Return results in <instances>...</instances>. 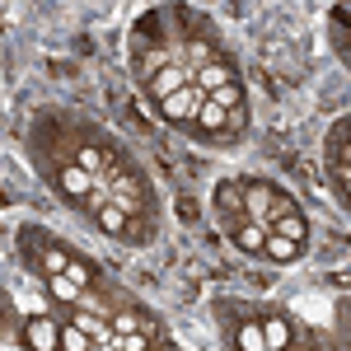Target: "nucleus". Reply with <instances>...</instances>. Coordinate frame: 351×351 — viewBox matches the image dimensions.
<instances>
[{"label":"nucleus","instance_id":"obj_13","mask_svg":"<svg viewBox=\"0 0 351 351\" xmlns=\"http://www.w3.org/2000/svg\"><path fill=\"white\" fill-rule=\"evenodd\" d=\"M75 164H80L84 173H89V178H94V188H99V178H104V169H108V160H104V155H99V150H94V145H84L80 155H75Z\"/></svg>","mask_w":351,"mask_h":351},{"label":"nucleus","instance_id":"obj_14","mask_svg":"<svg viewBox=\"0 0 351 351\" xmlns=\"http://www.w3.org/2000/svg\"><path fill=\"white\" fill-rule=\"evenodd\" d=\"M192 122H197L202 132H220V127H225V108H216V104L206 99V104L197 108V117H192Z\"/></svg>","mask_w":351,"mask_h":351},{"label":"nucleus","instance_id":"obj_16","mask_svg":"<svg viewBox=\"0 0 351 351\" xmlns=\"http://www.w3.org/2000/svg\"><path fill=\"white\" fill-rule=\"evenodd\" d=\"M239 351H267V342H263V328H258V324H243V328H239Z\"/></svg>","mask_w":351,"mask_h":351},{"label":"nucleus","instance_id":"obj_20","mask_svg":"<svg viewBox=\"0 0 351 351\" xmlns=\"http://www.w3.org/2000/svg\"><path fill=\"white\" fill-rule=\"evenodd\" d=\"M61 351H89V337H84L80 328H61Z\"/></svg>","mask_w":351,"mask_h":351},{"label":"nucleus","instance_id":"obj_3","mask_svg":"<svg viewBox=\"0 0 351 351\" xmlns=\"http://www.w3.org/2000/svg\"><path fill=\"white\" fill-rule=\"evenodd\" d=\"M24 347L28 351H61V328L52 324V319H28L24 324Z\"/></svg>","mask_w":351,"mask_h":351},{"label":"nucleus","instance_id":"obj_22","mask_svg":"<svg viewBox=\"0 0 351 351\" xmlns=\"http://www.w3.org/2000/svg\"><path fill=\"white\" fill-rule=\"evenodd\" d=\"M291 211H295V202H291L286 192H276V197H271V216H267V225H271V220H281V216H291Z\"/></svg>","mask_w":351,"mask_h":351},{"label":"nucleus","instance_id":"obj_1","mask_svg":"<svg viewBox=\"0 0 351 351\" xmlns=\"http://www.w3.org/2000/svg\"><path fill=\"white\" fill-rule=\"evenodd\" d=\"M202 104H206V94H202V89H197V84L188 80V84H183V89H173V94L164 99V104H160V112H164V117H169V122H192Z\"/></svg>","mask_w":351,"mask_h":351},{"label":"nucleus","instance_id":"obj_15","mask_svg":"<svg viewBox=\"0 0 351 351\" xmlns=\"http://www.w3.org/2000/svg\"><path fill=\"white\" fill-rule=\"evenodd\" d=\"M206 99H211L216 108L230 112V108H239V104H243V89H239V80H234V84H225V89H216V94H206Z\"/></svg>","mask_w":351,"mask_h":351},{"label":"nucleus","instance_id":"obj_2","mask_svg":"<svg viewBox=\"0 0 351 351\" xmlns=\"http://www.w3.org/2000/svg\"><path fill=\"white\" fill-rule=\"evenodd\" d=\"M271 197H276V188H267V183H248V188H243V202H239L243 220H248V225H263V230H267Z\"/></svg>","mask_w":351,"mask_h":351},{"label":"nucleus","instance_id":"obj_7","mask_svg":"<svg viewBox=\"0 0 351 351\" xmlns=\"http://www.w3.org/2000/svg\"><path fill=\"white\" fill-rule=\"evenodd\" d=\"M61 188L71 192V197H75V202H84V197H89V192H94V178H89V173H84L80 164H66V169H61Z\"/></svg>","mask_w":351,"mask_h":351},{"label":"nucleus","instance_id":"obj_24","mask_svg":"<svg viewBox=\"0 0 351 351\" xmlns=\"http://www.w3.org/2000/svg\"><path fill=\"white\" fill-rule=\"evenodd\" d=\"M112 347L117 351H145V337L141 332H127V337H112Z\"/></svg>","mask_w":351,"mask_h":351},{"label":"nucleus","instance_id":"obj_11","mask_svg":"<svg viewBox=\"0 0 351 351\" xmlns=\"http://www.w3.org/2000/svg\"><path fill=\"white\" fill-rule=\"evenodd\" d=\"M94 220H99V230H104V234H127V216H122L112 202H104V206L94 211Z\"/></svg>","mask_w":351,"mask_h":351},{"label":"nucleus","instance_id":"obj_19","mask_svg":"<svg viewBox=\"0 0 351 351\" xmlns=\"http://www.w3.org/2000/svg\"><path fill=\"white\" fill-rule=\"evenodd\" d=\"M216 202H220V211H239V202H243V188H234V183H220Z\"/></svg>","mask_w":351,"mask_h":351},{"label":"nucleus","instance_id":"obj_8","mask_svg":"<svg viewBox=\"0 0 351 351\" xmlns=\"http://www.w3.org/2000/svg\"><path fill=\"white\" fill-rule=\"evenodd\" d=\"M263 342H267V351H286L291 347V324L286 319H263Z\"/></svg>","mask_w":351,"mask_h":351},{"label":"nucleus","instance_id":"obj_26","mask_svg":"<svg viewBox=\"0 0 351 351\" xmlns=\"http://www.w3.org/2000/svg\"><path fill=\"white\" fill-rule=\"evenodd\" d=\"M225 127H230V132H243V127H248V112H243V104L225 112Z\"/></svg>","mask_w":351,"mask_h":351},{"label":"nucleus","instance_id":"obj_10","mask_svg":"<svg viewBox=\"0 0 351 351\" xmlns=\"http://www.w3.org/2000/svg\"><path fill=\"white\" fill-rule=\"evenodd\" d=\"M263 253H267L271 263H295V258H300V243L281 239V234H267V243H263Z\"/></svg>","mask_w":351,"mask_h":351},{"label":"nucleus","instance_id":"obj_6","mask_svg":"<svg viewBox=\"0 0 351 351\" xmlns=\"http://www.w3.org/2000/svg\"><path fill=\"white\" fill-rule=\"evenodd\" d=\"M267 234H281V239H291V243H300V248H304V239H309V225H304V216H300V211H291V216L271 220Z\"/></svg>","mask_w":351,"mask_h":351},{"label":"nucleus","instance_id":"obj_18","mask_svg":"<svg viewBox=\"0 0 351 351\" xmlns=\"http://www.w3.org/2000/svg\"><path fill=\"white\" fill-rule=\"evenodd\" d=\"M66 267H71V253H61V248H47V253H43V271H47V276H61Z\"/></svg>","mask_w":351,"mask_h":351},{"label":"nucleus","instance_id":"obj_21","mask_svg":"<svg viewBox=\"0 0 351 351\" xmlns=\"http://www.w3.org/2000/svg\"><path fill=\"white\" fill-rule=\"evenodd\" d=\"M75 328H80L84 337H104V332H108V328L99 324V319H94V314H75Z\"/></svg>","mask_w":351,"mask_h":351},{"label":"nucleus","instance_id":"obj_4","mask_svg":"<svg viewBox=\"0 0 351 351\" xmlns=\"http://www.w3.org/2000/svg\"><path fill=\"white\" fill-rule=\"evenodd\" d=\"M192 84H197L202 94H216L225 84H234V66H230V61H211V66H202V71L192 75Z\"/></svg>","mask_w":351,"mask_h":351},{"label":"nucleus","instance_id":"obj_9","mask_svg":"<svg viewBox=\"0 0 351 351\" xmlns=\"http://www.w3.org/2000/svg\"><path fill=\"white\" fill-rule=\"evenodd\" d=\"M234 243H239L243 253H263V243H267V230H263V225H248V220H243L239 230H234Z\"/></svg>","mask_w":351,"mask_h":351},{"label":"nucleus","instance_id":"obj_12","mask_svg":"<svg viewBox=\"0 0 351 351\" xmlns=\"http://www.w3.org/2000/svg\"><path fill=\"white\" fill-rule=\"evenodd\" d=\"M211 61H220L211 43H188V66H183V71H188V80L202 71V66H211Z\"/></svg>","mask_w":351,"mask_h":351},{"label":"nucleus","instance_id":"obj_17","mask_svg":"<svg viewBox=\"0 0 351 351\" xmlns=\"http://www.w3.org/2000/svg\"><path fill=\"white\" fill-rule=\"evenodd\" d=\"M47 291H52L56 300H80V286H75L71 276H47Z\"/></svg>","mask_w":351,"mask_h":351},{"label":"nucleus","instance_id":"obj_25","mask_svg":"<svg viewBox=\"0 0 351 351\" xmlns=\"http://www.w3.org/2000/svg\"><path fill=\"white\" fill-rule=\"evenodd\" d=\"M61 276H71V281H75L80 291H84V286H89V267H84V263H75V258H71V267L61 271Z\"/></svg>","mask_w":351,"mask_h":351},{"label":"nucleus","instance_id":"obj_5","mask_svg":"<svg viewBox=\"0 0 351 351\" xmlns=\"http://www.w3.org/2000/svg\"><path fill=\"white\" fill-rule=\"evenodd\" d=\"M183 84H188V71H183V66H160V71L150 75V99L164 104V99H169L173 89H183Z\"/></svg>","mask_w":351,"mask_h":351},{"label":"nucleus","instance_id":"obj_23","mask_svg":"<svg viewBox=\"0 0 351 351\" xmlns=\"http://www.w3.org/2000/svg\"><path fill=\"white\" fill-rule=\"evenodd\" d=\"M112 324H117V332H122V337H127V332H145V324H141L136 314H117Z\"/></svg>","mask_w":351,"mask_h":351}]
</instances>
